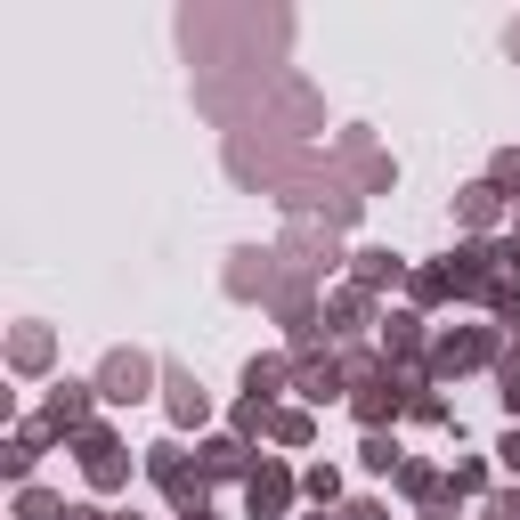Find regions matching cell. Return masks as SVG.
Segmentation results:
<instances>
[{
	"label": "cell",
	"instance_id": "6da1fadb",
	"mask_svg": "<svg viewBox=\"0 0 520 520\" xmlns=\"http://www.w3.org/2000/svg\"><path fill=\"white\" fill-rule=\"evenodd\" d=\"M277 504H285V480L260 472V480H252V512H277Z\"/></svg>",
	"mask_w": 520,
	"mask_h": 520
},
{
	"label": "cell",
	"instance_id": "7a4b0ae2",
	"mask_svg": "<svg viewBox=\"0 0 520 520\" xmlns=\"http://www.w3.org/2000/svg\"><path fill=\"white\" fill-rule=\"evenodd\" d=\"M187 520H204V512H187Z\"/></svg>",
	"mask_w": 520,
	"mask_h": 520
},
{
	"label": "cell",
	"instance_id": "3957f363",
	"mask_svg": "<svg viewBox=\"0 0 520 520\" xmlns=\"http://www.w3.org/2000/svg\"><path fill=\"white\" fill-rule=\"evenodd\" d=\"M512 49H520V33H512Z\"/></svg>",
	"mask_w": 520,
	"mask_h": 520
}]
</instances>
